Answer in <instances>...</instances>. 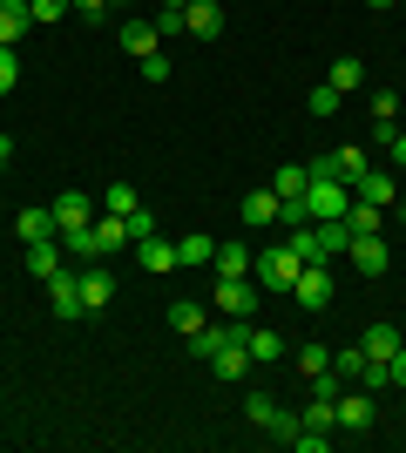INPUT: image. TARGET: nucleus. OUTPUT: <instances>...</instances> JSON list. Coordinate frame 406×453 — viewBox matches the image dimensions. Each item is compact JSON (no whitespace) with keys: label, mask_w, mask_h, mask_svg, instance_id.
<instances>
[{"label":"nucleus","mask_w":406,"mask_h":453,"mask_svg":"<svg viewBox=\"0 0 406 453\" xmlns=\"http://www.w3.org/2000/svg\"><path fill=\"white\" fill-rule=\"evenodd\" d=\"M163 7H190V0H163Z\"/></svg>","instance_id":"44"},{"label":"nucleus","mask_w":406,"mask_h":453,"mask_svg":"<svg viewBox=\"0 0 406 453\" xmlns=\"http://www.w3.org/2000/svg\"><path fill=\"white\" fill-rule=\"evenodd\" d=\"M27 271H34L41 284L55 278V271H68V250H61V237H41V244H27Z\"/></svg>","instance_id":"15"},{"label":"nucleus","mask_w":406,"mask_h":453,"mask_svg":"<svg viewBox=\"0 0 406 453\" xmlns=\"http://www.w3.org/2000/svg\"><path fill=\"white\" fill-rule=\"evenodd\" d=\"M135 265L142 271H176V244L170 237H142V244H135Z\"/></svg>","instance_id":"24"},{"label":"nucleus","mask_w":406,"mask_h":453,"mask_svg":"<svg viewBox=\"0 0 406 453\" xmlns=\"http://www.w3.org/2000/svg\"><path fill=\"white\" fill-rule=\"evenodd\" d=\"M285 244L305 257V265H326V244H318V224H291L285 230Z\"/></svg>","instance_id":"26"},{"label":"nucleus","mask_w":406,"mask_h":453,"mask_svg":"<svg viewBox=\"0 0 406 453\" xmlns=\"http://www.w3.org/2000/svg\"><path fill=\"white\" fill-rule=\"evenodd\" d=\"M122 48H129L135 61H142V55H156V48H163V35H156V20H122Z\"/></svg>","instance_id":"21"},{"label":"nucleus","mask_w":406,"mask_h":453,"mask_svg":"<svg viewBox=\"0 0 406 453\" xmlns=\"http://www.w3.org/2000/svg\"><path fill=\"white\" fill-rule=\"evenodd\" d=\"M203 365H211L217 379H251V372H257V359H251V352H244V339H231V345H224V352H211V359H203Z\"/></svg>","instance_id":"14"},{"label":"nucleus","mask_w":406,"mask_h":453,"mask_svg":"<svg viewBox=\"0 0 406 453\" xmlns=\"http://www.w3.org/2000/svg\"><path fill=\"white\" fill-rule=\"evenodd\" d=\"M326 81H332V88H339V95L366 88V61H359V55H339V61H332V68H326Z\"/></svg>","instance_id":"22"},{"label":"nucleus","mask_w":406,"mask_h":453,"mask_svg":"<svg viewBox=\"0 0 406 453\" xmlns=\"http://www.w3.org/2000/svg\"><path fill=\"white\" fill-rule=\"evenodd\" d=\"M305 203H311V224H332V217H346V210H352V183H339V176H311Z\"/></svg>","instance_id":"2"},{"label":"nucleus","mask_w":406,"mask_h":453,"mask_svg":"<svg viewBox=\"0 0 406 453\" xmlns=\"http://www.w3.org/2000/svg\"><path fill=\"white\" fill-rule=\"evenodd\" d=\"M109 7H116V0H75V14H88V20H102Z\"/></svg>","instance_id":"40"},{"label":"nucleus","mask_w":406,"mask_h":453,"mask_svg":"<svg viewBox=\"0 0 406 453\" xmlns=\"http://www.w3.org/2000/svg\"><path fill=\"white\" fill-rule=\"evenodd\" d=\"M271 189H278V196H305L311 170H305V163H278V170H271Z\"/></svg>","instance_id":"28"},{"label":"nucleus","mask_w":406,"mask_h":453,"mask_svg":"<svg viewBox=\"0 0 406 453\" xmlns=\"http://www.w3.org/2000/svg\"><path fill=\"white\" fill-rule=\"evenodd\" d=\"M75 284H81V311H88V319H96V311H109V304H116V271H75Z\"/></svg>","instance_id":"9"},{"label":"nucleus","mask_w":406,"mask_h":453,"mask_svg":"<svg viewBox=\"0 0 406 453\" xmlns=\"http://www.w3.org/2000/svg\"><path fill=\"white\" fill-rule=\"evenodd\" d=\"M352 196H359V203H379V210H393V196H400V189H393V170H366L359 183H352Z\"/></svg>","instance_id":"17"},{"label":"nucleus","mask_w":406,"mask_h":453,"mask_svg":"<svg viewBox=\"0 0 406 453\" xmlns=\"http://www.w3.org/2000/svg\"><path fill=\"white\" fill-rule=\"evenodd\" d=\"M393 386H406V345L393 352Z\"/></svg>","instance_id":"42"},{"label":"nucleus","mask_w":406,"mask_h":453,"mask_svg":"<svg viewBox=\"0 0 406 453\" xmlns=\"http://www.w3.org/2000/svg\"><path fill=\"white\" fill-rule=\"evenodd\" d=\"M217 311L224 319H257V278H217Z\"/></svg>","instance_id":"4"},{"label":"nucleus","mask_w":406,"mask_h":453,"mask_svg":"<svg viewBox=\"0 0 406 453\" xmlns=\"http://www.w3.org/2000/svg\"><path fill=\"white\" fill-rule=\"evenodd\" d=\"M400 115H406V95H400Z\"/></svg>","instance_id":"46"},{"label":"nucleus","mask_w":406,"mask_h":453,"mask_svg":"<svg viewBox=\"0 0 406 453\" xmlns=\"http://www.w3.org/2000/svg\"><path fill=\"white\" fill-rule=\"evenodd\" d=\"M332 372L359 386V372H366V352H359V345H352V352H332Z\"/></svg>","instance_id":"33"},{"label":"nucleus","mask_w":406,"mask_h":453,"mask_svg":"<svg viewBox=\"0 0 406 453\" xmlns=\"http://www.w3.org/2000/svg\"><path fill=\"white\" fill-rule=\"evenodd\" d=\"M14 88H20V55L0 48V95H14Z\"/></svg>","instance_id":"37"},{"label":"nucleus","mask_w":406,"mask_h":453,"mask_svg":"<svg viewBox=\"0 0 406 453\" xmlns=\"http://www.w3.org/2000/svg\"><path fill=\"white\" fill-rule=\"evenodd\" d=\"M298 271H305V257H298L291 244H264V250L251 257L257 291H291V284H298Z\"/></svg>","instance_id":"1"},{"label":"nucleus","mask_w":406,"mask_h":453,"mask_svg":"<svg viewBox=\"0 0 406 453\" xmlns=\"http://www.w3.org/2000/svg\"><path fill=\"white\" fill-rule=\"evenodd\" d=\"M237 217H244V230H264V224H285V196H278V189H251V196H244V203H237Z\"/></svg>","instance_id":"6"},{"label":"nucleus","mask_w":406,"mask_h":453,"mask_svg":"<svg viewBox=\"0 0 406 453\" xmlns=\"http://www.w3.org/2000/svg\"><path fill=\"white\" fill-rule=\"evenodd\" d=\"M366 7H393V0H366Z\"/></svg>","instance_id":"45"},{"label":"nucleus","mask_w":406,"mask_h":453,"mask_svg":"<svg viewBox=\"0 0 406 453\" xmlns=\"http://www.w3.org/2000/svg\"><path fill=\"white\" fill-rule=\"evenodd\" d=\"M156 35H183V7H163V14H156Z\"/></svg>","instance_id":"39"},{"label":"nucleus","mask_w":406,"mask_h":453,"mask_svg":"<svg viewBox=\"0 0 406 453\" xmlns=\"http://www.w3.org/2000/svg\"><path fill=\"white\" fill-rule=\"evenodd\" d=\"M400 325H366V345H359V352H366V359H387L393 365V352H400Z\"/></svg>","instance_id":"23"},{"label":"nucleus","mask_w":406,"mask_h":453,"mask_svg":"<svg viewBox=\"0 0 406 453\" xmlns=\"http://www.w3.org/2000/svg\"><path fill=\"white\" fill-rule=\"evenodd\" d=\"M244 352H251V359L257 365H278V359H285V332H278V325H244Z\"/></svg>","instance_id":"11"},{"label":"nucleus","mask_w":406,"mask_h":453,"mask_svg":"<svg viewBox=\"0 0 406 453\" xmlns=\"http://www.w3.org/2000/svg\"><path fill=\"white\" fill-rule=\"evenodd\" d=\"M339 434H372V393L366 386L339 393Z\"/></svg>","instance_id":"12"},{"label":"nucleus","mask_w":406,"mask_h":453,"mask_svg":"<svg viewBox=\"0 0 406 453\" xmlns=\"http://www.w3.org/2000/svg\"><path fill=\"white\" fill-rule=\"evenodd\" d=\"M339 102H346V95L332 88V81H318V88H311V115H339Z\"/></svg>","instance_id":"35"},{"label":"nucleus","mask_w":406,"mask_h":453,"mask_svg":"<svg viewBox=\"0 0 406 453\" xmlns=\"http://www.w3.org/2000/svg\"><path fill=\"white\" fill-rule=\"evenodd\" d=\"M183 35L217 41V35H224V7H217V0H190V7H183Z\"/></svg>","instance_id":"13"},{"label":"nucleus","mask_w":406,"mask_h":453,"mask_svg":"<svg viewBox=\"0 0 406 453\" xmlns=\"http://www.w3.org/2000/svg\"><path fill=\"white\" fill-rule=\"evenodd\" d=\"M346 230H352V237H372V230H387V210H379V203H359V196H352Z\"/></svg>","instance_id":"27"},{"label":"nucleus","mask_w":406,"mask_h":453,"mask_svg":"<svg viewBox=\"0 0 406 453\" xmlns=\"http://www.w3.org/2000/svg\"><path fill=\"white\" fill-rule=\"evenodd\" d=\"M211 271H217V278H251V250H244V244H217Z\"/></svg>","instance_id":"25"},{"label":"nucleus","mask_w":406,"mask_h":453,"mask_svg":"<svg viewBox=\"0 0 406 453\" xmlns=\"http://www.w3.org/2000/svg\"><path fill=\"white\" fill-rule=\"evenodd\" d=\"M48 210H55V230H81V224H96V210H102V203L88 196V189H61Z\"/></svg>","instance_id":"7"},{"label":"nucleus","mask_w":406,"mask_h":453,"mask_svg":"<svg viewBox=\"0 0 406 453\" xmlns=\"http://www.w3.org/2000/svg\"><path fill=\"white\" fill-rule=\"evenodd\" d=\"M217 257V237H203V230H196V237H176V271H203Z\"/></svg>","instance_id":"19"},{"label":"nucleus","mask_w":406,"mask_h":453,"mask_svg":"<svg viewBox=\"0 0 406 453\" xmlns=\"http://www.w3.org/2000/svg\"><path fill=\"white\" fill-rule=\"evenodd\" d=\"M7 156H14V142H7V135H0V170H7Z\"/></svg>","instance_id":"43"},{"label":"nucleus","mask_w":406,"mask_h":453,"mask_svg":"<svg viewBox=\"0 0 406 453\" xmlns=\"http://www.w3.org/2000/svg\"><path fill=\"white\" fill-rule=\"evenodd\" d=\"M142 81H170V55L156 48V55H142Z\"/></svg>","instance_id":"38"},{"label":"nucleus","mask_w":406,"mask_h":453,"mask_svg":"<svg viewBox=\"0 0 406 453\" xmlns=\"http://www.w3.org/2000/svg\"><path fill=\"white\" fill-rule=\"evenodd\" d=\"M291 298H298V311H326V304H332V271L326 265H305V271H298V284H291Z\"/></svg>","instance_id":"8"},{"label":"nucleus","mask_w":406,"mask_h":453,"mask_svg":"<svg viewBox=\"0 0 406 453\" xmlns=\"http://www.w3.org/2000/svg\"><path fill=\"white\" fill-rule=\"evenodd\" d=\"M135 203H142V196H135V183H109V189H102V210H109V217H129Z\"/></svg>","instance_id":"31"},{"label":"nucleus","mask_w":406,"mask_h":453,"mask_svg":"<svg viewBox=\"0 0 406 453\" xmlns=\"http://www.w3.org/2000/svg\"><path fill=\"white\" fill-rule=\"evenodd\" d=\"M346 257H352V265H359V271H366V278H387V271H393L387 230H372V237H352V244H346Z\"/></svg>","instance_id":"5"},{"label":"nucleus","mask_w":406,"mask_h":453,"mask_svg":"<svg viewBox=\"0 0 406 453\" xmlns=\"http://www.w3.org/2000/svg\"><path fill=\"white\" fill-rule=\"evenodd\" d=\"M387 156H393V163H406V129H393V142H387Z\"/></svg>","instance_id":"41"},{"label":"nucleus","mask_w":406,"mask_h":453,"mask_svg":"<svg viewBox=\"0 0 406 453\" xmlns=\"http://www.w3.org/2000/svg\"><path fill=\"white\" fill-rule=\"evenodd\" d=\"M244 413H251L257 434H271V440H285V447H291V434H298V413H285L271 393H251V399H244Z\"/></svg>","instance_id":"3"},{"label":"nucleus","mask_w":406,"mask_h":453,"mask_svg":"<svg viewBox=\"0 0 406 453\" xmlns=\"http://www.w3.org/2000/svg\"><path fill=\"white\" fill-rule=\"evenodd\" d=\"M14 237H20V244H41V237H61V230H55V210H20V217H14Z\"/></svg>","instance_id":"18"},{"label":"nucleus","mask_w":406,"mask_h":453,"mask_svg":"<svg viewBox=\"0 0 406 453\" xmlns=\"http://www.w3.org/2000/svg\"><path fill=\"white\" fill-rule=\"evenodd\" d=\"M27 27H34V20H27V0H0V48H20Z\"/></svg>","instance_id":"20"},{"label":"nucleus","mask_w":406,"mask_h":453,"mask_svg":"<svg viewBox=\"0 0 406 453\" xmlns=\"http://www.w3.org/2000/svg\"><path fill=\"white\" fill-rule=\"evenodd\" d=\"M122 224H129V237H135V244H142V237H156V217H149V203H135L129 217H122Z\"/></svg>","instance_id":"36"},{"label":"nucleus","mask_w":406,"mask_h":453,"mask_svg":"<svg viewBox=\"0 0 406 453\" xmlns=\"http://www.w3.org/2000/svg\"><path fill=\"white\" fill-rule=\"evenodd\" d=\"M298 372H305V379L332 372V352H326V345H305V352H298Z\"/></svg>","instance_id":"34"},{"label":"nucleus","mask_w":406,"mask_h":453,"mask_svg":"<svg viewBox=\"0 0 406 453\" xmlns=\"http://www.w3.org/2000/svg\"><path fill=\"white\" fill-rule=\"evenodd\" d=\"M203 325H211V319H203V304H190V298L170 304V332H176V339H190V332H203Z\"/></svg>","instance_id":"29"},{"label":"nucleus","mask_w":406,"mask_h":453,"mask_svg":"<svg viewBox=\"0 0 406 453\" xmlns=\"http://www.w3.org/2000/svg\"><path fill=\"white\" fill-rule=\"evenodd\" d=\"M48 304H55V319H61V325L88 319V311H81V284H75V271H55V278H48Z\"/></svg>","instance_id":"10"},{"label":"nucleus","mask_w":406,"mask_h":453,"mask_svg":"<svg viewBox=\"0 0 406 453\" xmlns=\"http://www.w3.org/2000/svg\"><path fill=\"white\" fill-rule=\"evenodd\" d=\"M88 230H96V250H102V257H116L122 244H135L129 224H122V217H109V210H96V224H88Z\"/></svg>","instance_id":"16"},{"label":"nucleus","mask_w":406,"mask_h":453,"mask_svg":"<svg viewBox=\"0 0 406 453\" xmlns=\"http://www.w3.org/2000/svg\"><path fill=\"white\" fill-rule=\"evenodd\" d=\"M61 14H75V0H27V20H41V27H55Z\"/></svg>","instance_id":"32"},{"label":"nucleus","mask_w":406,"mask_h":453,"mask_svg":"<svg viewBox=\"0 0 406 453\" xmlns=\"http://www.w3.org/2000/svg\"><path fill=\"white\" fill-rule=\"evenodd\" d=\"M318 244H326V265H332V257H346V244H352L346 217H332V224H318Z\"/></svg>","instance_id":"30"}]
</instances>
